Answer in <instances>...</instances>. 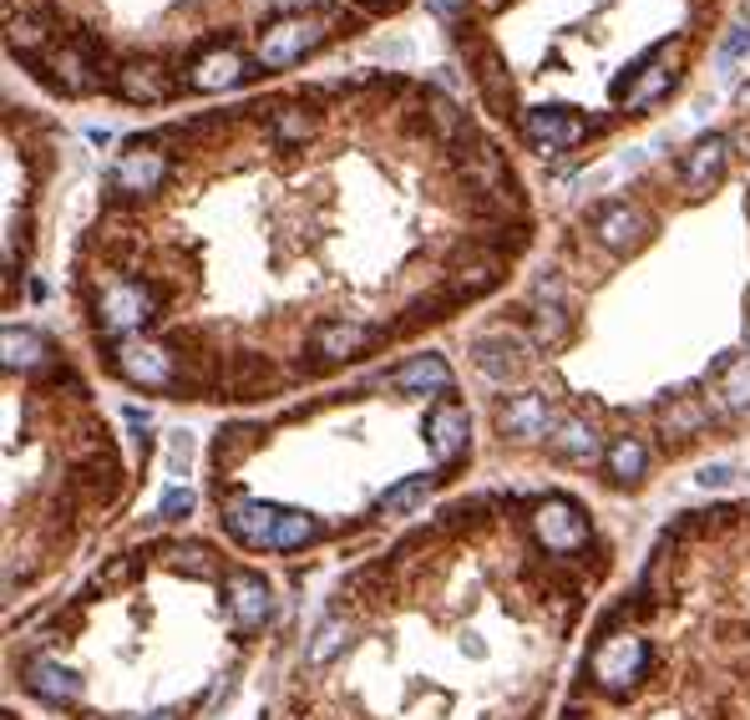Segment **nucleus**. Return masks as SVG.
Instances as JSON below:
<instances>
[{
  "mask_svg": "<svg viewBox=\"0 0 750 720\" xmlns=\"http://www.w3.org/2000/svg\"><path fill=\"white\" fill-rule=\"evenodd\" d=\"M614 128V118L608 122H583L573 107H533V112H523V137L533 147H538L542 157L548 153H573V147H583L589 137H598V132Z\"/></svg>",
  "mask_w": 750,
  "mask_h": 720,
  "instance_id": "f257e3e1",
  "label": "nucleus"
},
{
  "mask_svg": "<svg viewBox=\"0 0 750 720\" xmlns=\"http://www.w3.org/2000/svg\"><path fill=\"white\" fill-rule=\"evenodd\" d=\"M376 341H385V330H366V325H356V320H320V325L310 330V355H315V361H304L300 376L310 380V376H320L325 366L360 361Z\"/></svg>",
  "mask_w": 750,
  "mask_h": 720,
  "instance_id": "f03ea898",
  "label": "nucleus"
},
{
  "mask_svg": "<svg viewBox=\"0 0 750 720\" xmlns=\"http://www.w3.org/2000/svg\"><path fill=\"white\" fill-rule=\"evenodd\" d=\"M329 36H335L329 15H290V21H279V26L264 31V41H259V66H294L300 56L320 52Z\"/></svg>",
  "mask_w": 750,
  "mask_h": 720,
  "instance_id": "7ed1b4c3",
  "label": "nucleus"
},
{
  "mask_svg": "<svg viewBox=\"0 0 750 720\" xmlns=\"http://www.w3.org/2000/svg\"><path fill=\"white\" fill-rule=\"evenodd\" d=\"M533 528H538V543L553 553V558L583 553L593 543V523L583 518V508L573 498H542L538 502V518H533Z\"/></svg>",
  "mask_w": 750,
  "mask_h": 720,
  "instance_id": "20e7f679",
  "label": "nucleus"
},
{
  "mask_svg": "<svg viewBox=\"0 0 750 720\" xmlns=\"http://www.w3.org/2000/svg\"><path fill=\"white\" fill-rule=\"evenodd\" d=\"M426 442L436 452V467L451 472L467 462V446H472V432H467V407L457 396H441L432 411H426Z\"/></svg>",
  "mask_w": 750,
  "mask_h": 720,
  "instance_id": "39448f33",
  "label": "nucleus"
},
{
  "mask_svg": "<svg viewBox=\"0 0 750 720\" xmlns=\"http://www.w3.org/2000/svg\"><path fill=\"white\" fill-rule=\"evenodd\" d=\"M183 92V71H172V66H163V62H153V56H132V62H122V71H117V87H112V97H122V102H143V107H153V102H168V97H178Z\"/></svg>",
  "mask_w": 750,
  "mask_h": 720,
  "instance_id": "423d86ee",
  "label": "nucleus"
},
{
  "mask_svg": "<svg viewBox=\"0 0 750 720\" xmlns=\"http://www.w3.org/2000/svg\"><path fill=\"white\" fill-rule=\"evenodd\" d=\"M228 614H234V634L238 640H249L269 624L275 614V599H269V584H264L254 568H228Z\"/></svg>",
  "mask_w": 750,
  "mask_h": 720,
  "instance_id": "0eeeda50",
  "label": "nucleus"
},
{
  "mask_svg": "<svg viewBox=\"0 0 750 720\" xmlns=\"http://www.w3.org/2000/svg\"><path fill=\"white\" fill-rule=\"evenodd\" d=\"M259 122L275 147H304L320 132V112H315V102H304V97H294V102H264Z\"/></svg>",
  "mask_w": 750,
  "mask_h": 720,
  "instance_id": "6e6552de",
  "label": "nucleus"
},
{
  "mask_svg": "<svg viewBox=\"0 0 750 720\" xmlns=\"http://www.w3.org/2000/svg\"><path fill=\"white\" fill-rule=\"evenodd\" d=\"M589 223H593V234H598V244H608L614 254L639 250L649 234V213L634 209V203H598L589 213Z\"/></svg>",
  "mask_w": 750,
  "mask_h": 720,
  "instance_id": "1a4fd4ad",
  "label": "nucleus"
},
{
  "mask_svg": "<svg viewBox=\"0 0 750 720\" xmlns=\"http://www.w3.org/2000/svg\"><path fill=\"white\" fill-rule=\"evenodd\" d=\"M279 518H284V508H269V502H254V498H228L224 502V528L244 543V549H275Z\"/></svg>",
  "mask_w": 750,
  "mask_h": 720,
  "instance_id": "9d476101",
  "label": "nucleus"
},
{
  "mask_svg": "<svg viewBox=\"0 0 750 720\" xmlns=\"http://www.w3.org/2000/svg\"><path fill=\"white\" fill-rule=\"evenodd\" d=\"M472 361H477V370L482 376H492V380H517L527 370V361H523V351H517L507 335H477L472 341Z\"/></svg>",
  "mask_w": 750,
  "mask_h": 720,
  "instance_id": "9b49d317",
  "label": "nucleus"
},
{
  "mask_svg": "<svg viewBox=\"0 0 750 720\" xmlns=\"http://www.w3.org/2000/svg\"><path fill=\"white\" fill-rule=\"evenodd\" d=\"M725 153H730V143H725L720 132L699 137V143L685 153V163H680V178H685V188H710V184H720Z\"/></svg>",
  "mask_w": 750,
  "mask_h": 720,
  "instance_id": "f8f14e48",
  "label": "nucleus"
},
{
  "mask_svg": "<svg viewBox=\"0 0 750 720\" xmlns=\"http://www.w3.org/2000/svg\"><path fill=\"white\" fill-rule=\"evenodd\" d=\"M391 386L395 391H436V396H451V370L441 355H416L406 366L391 370Z\"/></svg>",
  "mask_w": 750,
  "mask_h": 720,
  "instance_id": "ddd939ff",
  "label": "nucleus"
},
{
  "mask_svg": "<svg viewBox=\"0 0 750 720\" xmlns=\"http://www.w3.org/2000/svg\"><path fill=\"white\" fill-rule=\"evenodd\" d=\"M21 680H26V690L36 695V700H46V706H71V700H77L71 675H66L61 665H52V660H26Z\"/></svg>",
  "mask_w": 750,
  "mask_h": 720,
  "instance_id": "4468645a",
  "label": "nucleus"
},
{
  "mask_svg": "<svg viewBox=\"0 0 750 720\" xmlns=\"http://www.w3.org/2000/svg\"><path fill=\"white\" fill-rule=\"evenodd\" d=\"M497 427L507 436H542L553 427V417H548V401H542V396H513V401L497 411Z\"/></svg>",
  "mask_w": 750,
  "mask_h": 720,
  "instance_id": "2eb2a0df",
  "label": "nucleus"
},
{
  "mask_svg": "<svg viewBox=\"0 0 750 720\" xmlns=\"http://www.w3.org/2000/svg\"><path fill=\"white\" fill-rule=\"evenodd\" d=\"M649 467V452L639 436H614L604 452V472H608V483H619V487H634L639 477H645Z\"/></svg>",
  "mask_w": 750,
  "mask_h": 720,
  "instance_id": "dca6fc26",
  "label": "nucleus"
},
{
  "mask_svg": "<svg viewBox=\"0 0 750 720\" xmlns=\"http://www.w3.org/2000/svg\"><path fill=\"white\" fill-rule=\"evenodd\" d=\"M163 558H168L178 574H188V578H219L224 574V558L209 549V543H163Z\"/></svg>",
  "mask_w": 750,
  "mask_h": 720,
  "instance_id": "f3484780",
  "label": "nucleus"
},
{
  "mask_svg": "<svg viewBox=\"0 0 750 720\" xmlns=\"http://www.w3.org/2000/svg\"><path fill=\"white\" fill-rule=\"evenodd\" d=\"M710 421V407L705 401H695V396H674V407L659 417V432H664V442H690V432H699Z\"/></svg>",
  "mask_w": 750,
  "mask_h": 720,
  "instance_id": "a211bd4d",
  "label": "nucleus"
},
{
  "mask_svg": "<svg viewBox=\"0 0 750 720\" xmlns=\"http://www.w3.org/2000/svg\"><path fill=\"white\" fill-rule=\"evenodd\" d=\"M254 446H259V427H228V432H219V442H213V472H219V477L234 472Z\"/></svg>",
  "mask_w": 750,
  "mask_h": 720,
  "instance_id": "6ab92c4d",
  "label": "nucleus"
},
{
  "mask_svg": "<svg viewBox=\"0 0 750 720\" xmlns=\"http://www.w3.org/2000/svg\"><path fill=\"white\" fill-rule=\"evenodd\" d=\"M715 380H720V401L725 407H750V355H725L715 366Z\"/></svg>",
  "mask_w": 750,
  "mask_h": 720,
  "instance_id": "aec40b11",
  "label": "nucleus"
},
{
  "mask_svg": "<svg viewBox=\"0 0 750 720\" xmlns=\"http://www.w3.org/2000/svg\"><path fill=\"white\" fill-rule=\"evenodd\" d=\"M325 538V523L310 518V512H284L279 518V533H275V553H294V549H310Z\"/></svg>",
  "mask_w": 750,
  "mask_h": 720,
  "instance_id": "412c9836",
  "label": "nucleus"
},
{
  "mask_svg": "<svg viewBox=\"0 0 750 720\" xmlns=\"http://www.w3.org/2000/svg\"><path fill=\"white\" fill-rule=\"evenodd\" d=\"M553 452L568 462H593L598 457V436H593V427H583V421H563L553 436Z\"/></svg>",
  "mask_w": 750,
  "mask_h": 720,
  "instance_id": "4be33fe9",
  "label": "nucleus"
},
{
  "mask_svg": "<svg viewBox=\"0 0 750 720\" xmlns=\"http://www.w3.org/2000/svg\"><path fill=\"white\" fill-rule=\"evenodd\" d=\"M436 477H441V472H436ZM436 477H426V472H422V477H406V483L395 487V492H385V498H381V508H376V512H381V518H385V512L416 508V502H422L426 492H432V487H436Z\"/></svg>",
  "mask_w": 750,
  "mask_h": 720,
  "instance_id": "5701e85b",
  "label": "nucleus"
},
{
  "mask_svg": "<svg viewBox=\"0 0 750 720\" xmlns=\"http://www.w3.org/2000/svg\"><path fill=\"white\" fill-rule=\"evenodd\" d=\"M533 335H538V345H548V351H558V345L568 341V320L558 304H538L533 310Z\"/></svg>",
  "mask_w": 750,
  "mask_h": 720,
  "instance_id": "b1692460",
  "label": "nucleus"
},
{
  "mask_svg": "<svg viewBox=\"0 0 750 720\" xmlns=\"http://www.w3.org/2000/svg\"><path fill=\"white\" fill-rule=\"evenodd\" d=\"M137 558H143V553H122V558H112V564H107L102 574L92 578V594H112V589H122V584H127V578L137 574Z\"/></svg>",
  "mask_w": 750,
  "mask_h": 720,
  "instance_id": "393cba45",
  "label": "nucleus"
},
{
  "mask_svg": "<svg viewBox=\"0 0 750 720\" xmlns=\"http://www.w3.org/2000/svg\"><path fill=\"white\" fill-rule=\"evenodd\" d=\"M750 56V26H736V36L720 46V56H715V71H720L725 81L736 77V62H746Z\"/></svg>",
  "mask_w": 750,
  "mask_h": 720,
  "instance_id": "a878e982",
  "label": "nucleus"
},
{
  "mask_svg": "<svg viewBox=\"0 0 750 720\" xmlns=\"http://www.w3.org/2000/svg\"><path fill=\"white\" fill-rule=\"evenodd\" d=\"M340 634H345V624H340V614H335V619H329V624L315 634V644H310V665H325V660L335 655V650H340Z\"/></svg>",
  "mask_w": 750,
  "mask_h": 720,
  "instance_id": "bb28decb",
  "label": "nucleus"
},
{
  "mask_svg": "<svg viewBox=\"0 0 750 720\" xmlns=\"http://www.w3.org/2000/svg\"><path fill=\"white\" fill-rule=\"evenodd\" d=\"M188 512H193V492H188V487H172L168 498H163L158 518L163 523H178V518H188Z\"/></svg>",
  "mask_w": 750,
  "mask_h": 720,
  "instance_id": "cd10ccee",
  "label": "nucleus"
},
{
  "mask_svg": "<svg viewBox=\"0 0 750 720\" xmlns=\"http://www.w3.org/2000/svg\"><path fill=\"white\" fill-rule=\"evenodd\" d=\"M426 11H432L436 21H447L451 31L467 26V0H426Z\"/></svg>",
  "mask_w": 750,
  "mask_h": 720,
  "instance_id": "c85d7f7f",
  "label": "nucleus"
},
{
  "mask_svg": "<svg viewBox=\"0 0 750 720\" xmlns=\"http://www.w3.org/2000/svg\"><path fill=\"white\" fill-rule=\"evenodd\" d=\"M188 452H193V442H188V436H178V442H172V472L188 467Z\"/></svg>",
  "mask_w": 750,
  "mask_h": 720,
  "instance_id": "c756f323",
  "label": "nucleus"
},
{
  "mask_svg": "<svg viewBox=\"0 0 750 720\" xmlns=\"http://www.w3.org/2000/svg\"><path fill=\"white\" fill-rule=\"evenodd\" d=\"M699 483H705V487H720V483H730V467H705V472H699Z\"/></svg>",
  "mask_w": 750,
  "mask_h": 720,
  "instance_id": "7c9ffc66",
  "label": "nucleus"
},
{
  "mask_svg": "<svg viewBox=\"0 0 750 720\" xmlns=\"http://www.w3.org/2000/svg\"><path fill=\"white\" fill-rule=\"evenodd\" d=\"M482 5H488V11H497V5H502V0H482Z\"/></svg>",
  "mask_w": 750,
  "mask_h": 720,
  "instance_id": "2f4dec72",
  "label": "nucleus"
}]
</instances>
